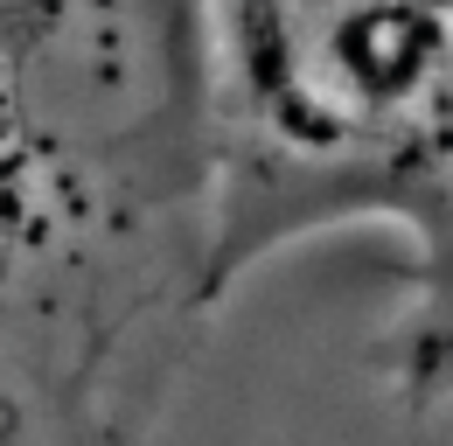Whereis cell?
<instances>
[{
    "label": "cell",
    "mask_w": 453,
    "mask_h": 446,
    "mask_svg": "<svg viewBox=\"0 0 453 446\" xmlns=\"http://www.w3.org/2000/svg\"><path fill=\"white\" fill-rule=\"evenodd\" d=\"M224 307L188 0H0V446H161Z\"/></svg>",
    "instance_id": "cell-1"
},
{
    "label": "cell",
    "mask_w": 453,
    "mask_h": 446,
    "mask_svg": "<svg viewBox=\"0 0 453 446\" xmlns=\"http://www.w3.org/2000/svg\"><path fill=\"white\" fill-rule=\"evenodd\" d=\"M224 300L321 237H384L377 384L453 426V0H188Z\"/></svg>",
    "instance_id": "cell-2"
}]
</instances>
